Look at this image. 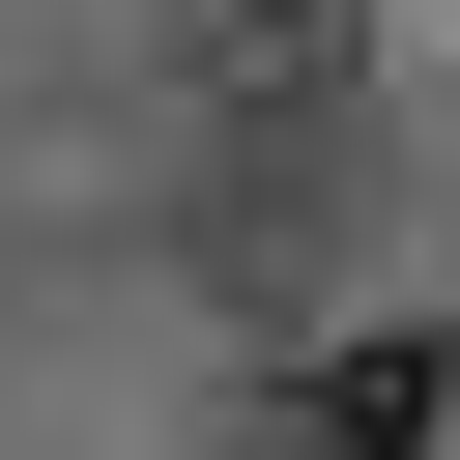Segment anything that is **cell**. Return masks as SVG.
I'll use <instances>...</instances> for the list:
<instances>
[{
    "instance_id": "6da1fadb",
    "label": "cell",
    "mask_w": 460,
    "mask_h": 460,
    "mask_svg": "<svg viewBox=\"0 0 460 460\" xmlns=\"http://www.w3.org/2000/svg\"><path fill=\"white\" fill-rule=\"evenodd\" d=\"M431 402H460V345H402V316H374V345H316V374L259 402V460H431Z\"/></svg>"
}]
</instances>
